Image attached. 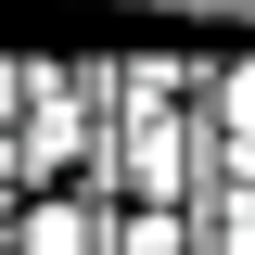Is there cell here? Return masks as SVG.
I'll use <instances>...</instances> for the list:
<instances>
[{
	"label": "cell",
	"mask_w": 255,
	"mask_h": 255,
	"mask_svg": "<svg viewBox=\"0 0 255 255\" xmlns=\"http://www.w3.org/2000/svg\"><path fill=\"white\" fill-rule=\"evenodd\" d=\"M90 90L77 64H13V102H0V204H38V191H77L90 166Z\"/></svg>",
	"instance_id": "6da1fadb"
},
{
	"label": "cell",
	"mask_w": 255,
	"mask_h": 255,
	"mask_svg": "<svg viewBox=\"0 0 255 255\" xmlns=\"http://www.w3.org/2000/svg\"><path fill=\"white\" fill-rule=\"evenodd\" d=\"M0 255H102V204L38 191V204H13V217H0Z\"/></svg>",
	"instance_id": "7a4b0ae2"
},
{
	"label": "cell",
	"mask_w": 255,
	"mask_h": 255,
	"mask_svg": "<svg viewBox=\"0 0 255 255\" xmlns=\"http://www.w3.org/2000/svg\"><path fill=\"white\" fill-rule=\"evenodd\" d=\"M191 128L255 153V51H230V64H204V77H191Z\"/></svg>",
	"instance_id": "3957f363"
}]
</instances>
